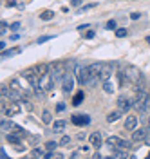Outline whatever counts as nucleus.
Instances as JSON below:
<instances>
[{"label":"nucleus","mask_w":150,"mask_h":159,"mask_svg":"<svg viewBox=\"0 0 150 159\" xmlns=\"http://www.w3.org/2000/svg\"><path fill=\"white\" fill-rule=\"evenodd\" d=\"M31 156H33V157H38V159H43L45 157V152H43V150H40V148H34L33 150V152H31Z\"/></svg>","instance_id":"5701e85b"},{"label":"nucleus","mask_w":150,"mask_h":159,"mask_svg":"<svg viewBox=\"0 0 150 159\" xmlns=\"http://www.w3.org/2000/svg\"><path fill=\"white\" fill-rule=\"evenodd\" d=\"M56 147H58V145H56V143H54V141H49V143H47V145H45V148L49 150H56Z\"/></svg>","instance_id":"c756f323"},{"label":"nucleus","mask_w":150,"mask_h":159,"mask_svg":"<svg viewBox=\"0 0 150 159\" xmlns=\"http://www.w3.org/2000/svg\"><path fill=\"white\" fill-rule=\"evenodd\" d=\"M18 112H20V107L16 105V101L7 103V107H6V110H4V114H6V116H15V114H18Z\"/></svg>","instance_id":"9b49d317"},{"label":"nucleus","mask_w":150,"mask_h":159,"mask_svg":"<svg viewBox=\"0 0 150 159\" xmlns=\"http://www.w3.org/2000/svg\"><path fill=\"white\" fill-rule=\"evenodd\" d=\"M69 145H70V138H69V136H61L60 147H69Z\"/></svg>","instance_id":"393cba45"},{"label":"nucleus","mask_w":150,"mask_h":159,"mask_svg":"<svg viewBox=\"0 0 150 159\" xmlns=\"http://www.w3.org/2000/svg\"><path fill=\"white\" fill-rule=\"evenodd\" d=\"M16 29H20V24H18V22H15V24L11 25V31H16Z\"/></svg>","instance_id":"c9c22d12"},{"label":"nucleus","mask_w":150,"mask_h":159,"mask_svg":"<svg viewBox=\"0 0 150 159\" xmlns=\"http://www.w3.org/2000/svg\"><path fill=\"white\" fill-rule=\"evenodd\" d=\"M20 47H15V49H9V51H2V58H9V56H15L20 52Z\"/></svg>","instance_id":"6ab92c4d"},{"label":"nucleus","mask_w":150,"mask_h":159,"mask_svg":"<svg viewBox=\"0 0 150 159\" xmlns=\"http://www.w3.org/2000/svg\"><path fill=\"white\" fill-rule=\"evenodd\" d=\"M139 16H141V13H132V15H130V18L132 20H138Z\"/></svg>","instance_id":"e433bc0d"},{"label":"nucleus","mask_w":150,"mask_h":159,"mask_svg":"<svg viewBox=\"0 0 150 159\" xmlns=\"http://www.w3.org/2000/svg\"><path fill=\"white\" fill-rule=\"evenodd\" d=\"M78 139H81V141H83V139H85V134H83V132H80V134H78Z\"/></svg>","instance_id":"58836bf2"},{"label":"nucleus","mask_w":150,"mask_h":159,"mask_svg":"<svg viewBox=\"0 0 150 159\" xmlns=\"http://www.w3.org/2000/svg\"><path fill=\"white\" fill-rule=\"evenodd\" d=\"M65 127H67V121H63V119H58L56 123H52V130L54 132H63Z\"/></svg>","instance_id":"2eb2a0df"},{"label":"nucleus","mask_w":150,"mask_h":159,"mask_svg":"<svg viewBox=\"0 0 150 159\" xmlns=\"http://www.w3.org/2000/svg\"><path fill=\"white\" fill-rule=\"evenodd\" d=\"M148 157H150V152H148Z\"/></svg>","instance_id":"79ce46f5"},{"label":"nucleus","mask_w":150,"mask_h":159,"mask_svg":"<svg viewBox=\"0 0 150 159\" xmlns=\"http://www.w3.org/2000/svg\"><path fill=\"white\" fill-rule=\"evenodd\" d=\"M7 6H9V7H15V6H18V4H16L15 0H11V2H7Z\"/></svg>","instance_id":"4c0bfd02"},{"label":"nucleus","mask_w":150,"mask_h":159,"mask_svg":"<svg viewBox=\"0 0 150 159\" xmlns=\"http://www.w3.org/2000/svg\"><path fill=\"white\" fill-rule=\"evenodd\" d=\"M118 81H120V87H121V89H123V87L127 85V81H129V78H127L125 70H123V72H118Z\"/></svg>","instance_id":"aec40b11"},{"label":"nucleus","mask_w":150,"mask_h":159,"mask_svg":"<svg viewBox=\"0 0 150 159\" xmlns=\"http://www.w3.org/2000/svg\"><path fill=\"white\" fill-rule=\"evenodd\" d=\"M145 40H147V43H148V45H150V36H147V38H145Z\"/></svg>","instance_id":"ea45409f"},{"label":"nucleus","mask_w":150,"mask_h":159,"mask_svg":"<svg viewBox=\"0 0 150 159\" xmlns=\"http://www.w3.org/2000/svg\"><path fill=\"white\" fill-rule=\"evenodd\" d=\"M0 129H2V132H7V130H11V123L4 119V121L0 123Z\"/></svg>","instance_id":"bb28decb"},{"label":"nucleus","mask_w":150,"mask_h":159,"mask_svg":"<svg viewBox=\"0 0 150 159\" xmlns=\"http://www.w3.org/2000/svg\"><path fill=\"white\" fill-rule=\"evenodd\" d=\"M114 67H116L114 63H101V70H100V80L101 81H107V80L110 78Z\"/></svg>","instance_id":"20e7f679"},{"label":"nucleus","mask_w":150,"mask_h":159,"mask_svg":"<svg viewBox=\"0 0 150 159\" xmlns=\"http://www.w3.org/2000/svg\"><path fill=\"white\" fill-rule=\"evenodd\" d=\"M76 78L81 85H87L90 80V70L89 67H83V65H76Z\"/></svg>","instance_id":"7ed1b4c3"},{"label":"nucleus","mask_w":150,"mask_h":159,"mask_svg":"<svg viewBox=\"0 0 150 159\" xmlns=\"http://www.w3.org/2000/svg\"><path fill=\"white\" fill-rule=\"evenodd\" d=\"M56 110H58V112H63V110H65V103H58V105H56Z\"/></svg>","instance_id":"72a5a7b5"},{"label":"nucleus","mask_w":150,"mask_h":159,"mask_svg":"<svg viewBox=\"0 0 150 159\" xmlns=\"http://www.w3.org/2000/svg\"><path fill=\"white\" fill-rule=\"evenodd\" d=\"M83 99H85V92H83V90H78V92L74 94V98H72V105L78 107V105L83 103Z\"/></svg>","instance_id":"4468645a"},{"label":"nucleus","mask_w":150,"mask_h":159,"mask_svg":"<svg viewBox=\"0 0 150 159\" xmlns=\"http://www.w3.org/2000/svg\"><path fill=\"white\" fill-rule=\"evenodd\" d=\"M148 109H150V94H148Z\"/></svg>","instance_id":"a19ab883"},{"label":"nucleus","mask_w":150,"mask_h":159,"mask_svg":"<svg viewBox=\"0 0 150 159\" xmlns=\"http://www.w3.org/2000/svg\"><path fill=\"white\" fill-rule=\"evenodd\" d=\"M103 90H105L107 94H112V92H114V85L110 83L109 80H107V81H103Z\"/></svg>","instance_id":"4be33fe9"},{"label":"nucleus","mask_w":150,"mask_h":159,"mask_svg":"<svg viewBox=\"0 0 150 159\" xmlns=\"http://www.w3.org/2000/svg\"><path fill=\"white\" fill-rule=\"evenodd\" d=\"M0 33H2V34L7 33V24H6V22H2V25H0Z\"/></svg>","instance_id":"2f4dec72"},{"label":"nucleus","mask_w":150,"mask_h":159,"mask_svg":"<svg viewBox=\"0 0 150 159\" xmlns=\"http://www.w3.org/2000/svg\"><path fill=\"white\" fill-rule=\"evenodd\" d=\"M85 154H87V152H85V150L81 148V150H76V152H72V154H70V157L78 159V157H83V156H85Z\"/></svg>","instance_id":"a878e982"},{"label":"nucleus","mask_w":150,"mask_h":159,"mask_svg":"<svg viewBox=\"0 0 150 159\" xmlns=\"http://www.w3.org/2000/svg\"><path fill=\"white\" fill-rule=\"evenodd\" d=\"M98 4L96 2H92V4H87V6H83V7H80V13H83V11H89V9H92V7H96Z\"/></svg>","instance_id":"cd10ccee"},{"label":"nucleus","mask_w":150,"mask_h":159,"mask_svg":"<svg viewBox=\"0 0 150 159\" xmlns=\"http://www.w3.org/2000/svg\"><path fill=\"white\" fill-rule=\"evenodd\" d=\"M83 36H85V38H87V40H92V38H94V36H96V33H94V31H87V33H85Z\"/></svg>","instance_id":"7c9ffc66"},{"label":"nucleus","mask_w":150,"mask_h":159,"mask_svg":"<svg viewBox=\"0 0 150 159\" xmlns=\"http://www.w3.org/2000/svg\"><path fill=\"white\" fill-rule=\"evenodd\" d=\"M118 107H120V110H123V112H129L132 107H134V101L129 98H125V96H120L118 98Z\"/></svg>","instance_id":"423d86ee"},{"label":"nucleus","mask_w":150,"mask_h":159,"mask_svg":"<svg viewBox=\"0 0 150 159\" xmlns=\"http://www.w3.org/2000/svg\"><path fill=\"white\" fill-rule=\"evenodd\" d=\"M61 89H63V92H67V94L74 89V78H72V74H70V72H67V74H65V78L61 80Z\"/></svg>","instance_id":"39448f33"},{"label":"nucleus","mask_w":150,"mask_h":159,"mask_svg":"<svg viewBox=\"0 0 150 159\" xmlns=\"http://www.w3.org/2000/svg\"><path fill=\"white\" fill-rule=\"evenodd\" d=\"M121 112L123 110H114V112H109V116H107V123H114V121H118L121 118Z\"/></svg>","instance_id":"dca6fc26"},{"label":"nucleus","mask_w":150,"mask_h":159,"mask_svg":"<svg viewBox=\"0 0 150 159\" xmlns=\"http://www.w3.org/2000/svg\"><path fill=\"white\" fill-rule=\"evenodd\" d=\"M147 136H148V130L147 129H134L132 130V141H145L147 139Z\"/></svg>","instance_id":"6e6552de"},{"label":"nucleus","mask_w":150,"mask_h":159,"mask_svg":"<svg viewBox=\"0 0 150 159\" xmlns=\"http://www.w3.org/2000/svg\"><path fill=\"white\" fill-rule=\"evenodd\" d=\"M6 139L9 141L11 145H16V148H18V150H24V147L20 145V136H18V134H15V132H13V134H7Z\"/></svg>","instance_id":"f8f14e48"},{"label":"nucleus","mask_w":150,"mask_h":159,"mask_svg":"<svg viewBox=\"0 0 150 159\" xmlns=\"http://www.w3.org/2000/svg\"><path fill=\"white\" fill-rule=\"evenodd\" d=\"M52 16H54V11L51 9H45L40 13V20H43V22H49V20H52Z\"/></svg>","instance_id":"a211bd4d"},{"label":"nucleus","mask_w":150,"mask_h":159,"mask_svg":"<svg viewBox=\"0 0 150 159\" xmlns=\"http://www.w3.org/2000/svg\"><path fill=\"white\" fill-rule=\"evenodd\" d=\"M89 141L92 147H96V148H100L101 143H103V136H101V132H92L89 136Z\"/></svg>","instance_id":"9d476101"},{"label":"nucleus","mask_w":150,"mask_h":159,"mask_svg":"<svg viewBox=\"0 0 150 159\" xmlns=\"http://www.w3.org/2000/svg\"><path fill=\"white\" fill-rule=\"evenodd\" d=\"M70 6L72 7H81V0H70Z\"/></svg>","instance_id":"473e14b6"},{"label":"nucleus","mask_w":150,"mask_h":159,"mask_svg":"<svg viewBox=\"0 0 150 159\" xmlns=\"http://www.w3.org/2000/svg\"><path fill=\"white\" fill-rule=\"evenodd\" d=\"M22 89H18V87H11L9 92H7V98L11 99V101H24V96H22Z\"/></svg>","instance_id":"1a4fd4ad"},{"label":"nucleus","mask_w":150,"mask_h":159,"mask_svg":"<svg viewBox=\"0 0 150 159\" xmlns=\"http://www.w3.org/2000/svg\"><path fill=\"white\" fill-rule=\"evenodd\" d=\"M136 125H138V118L132 116V114H129V118L125 119V129L129 130V132H132V130L136 129Z\"/></svg>","instance_id":"ddd939ff"},{"label":"nucleus","mask_w":150,"mask_h":159,"mask_svg":"<svg viewBox=\"0 0 150 159\" xmlns=\"http://www.w3.org/2000/svg\"><path fill=\"white\" fill-rule=\"evenodd\" d=\"M105 27H107V29H116V27H118V22H116V20H109Z\"/></svg>","instance_id":"c85d7f7f"},{"label":"nucleus","mask_w":150,"mask_h":159,"mask_svg":"<svg viewBox=\"0 0 150 159\" xmlns=\"http://www.w3.org/2000/svg\"><path fill=\"white\" fill-rule=\"evenodd\" d=\"M42 121H43L45 125H49L51 121H52V116H51L49 110H43V114H42Z\"/></svg>","instance_id":"412c9836"},{"label":"nucleus","mask_w":150,"mask_h":159,"mask_svg":"<svg viewBox=\"0 0 150 159\" xmlns=\"http://www.w3.org/2000/svg\"><path fill=\"white\" fill-rule=\"evenodd\" d=\"M105 143H107L109 147H112V148H127V150H129L130 147H132L129 141L118 138V136H110V138H107V139H105Z\"/></svg>","instance_id":"f03ea898"},{"label":"nucleus","mask_w":150,"mask_h":159,"mask_svg":"<svg viewBox=\"0 0 150 159\" xmlns=\"http://www.w3.org/2000/svg\"><path fill=\"white\" fill-rule=\"evenodd\" d=\"M127 148H114L112 150V157H129V152H125Z\"/></svg>","instance_id":"f3484780"},{"label":"nucleus","mask_w":150,"mask_h":159,"mask_svg":"<svg viewBox=\"0 0 150 159\" xmlns=\"http://www.w3.org/2000/svg\"><path fill=\"white\" fill-rule=\"evenodd\" d=\"M129 34V29H125V27H120V29H116V36L118 38H125Z\"/></svg>","instance_id":"b1692460"},{"label":"nucleus","mask_w":150,"mask_h":159,"mask_svg":"<svg viewBox=\"0 0 150 159\" xmlns=\"http://www.w3.org/2000/svg\"><path fill=\"white\" fill-rule=\"evenodd\" d=\"M125 74H127V78H129L130 83H134V85H141L143 83V72H141L139 67H136V65H127L125 67Z\"/></svg>","instance_id":"f257e3e1"},{"label":"nucleus","mask_w":150,"mask_h":159,"mask_svg":"<svg viewBox=\"0 0 150 159\" xmlns=\"http://www.w3.org/2000/svg\"><path fill=\"white\" fill-rule=\"evenodd\" d=\"M52 36H40L38 38V43H43V42H47V40H51Z\"/></svg>","instance_id":"f704fd0d"},{"label":"nucleus","mask_w":150,"mask_h":159,"mask_svg":"<svg viewBox=\"0 0 150 159\" xmlns=\"http://www.w3.org/2000/svg\"><path fill=\"white\" fill-rule=\"evenodd\" d=\"M70 121H72L74 125H78V127H83V125H89L90 123V118L87 114H74V116L70 118Z\"/></svg>","instance_id":"0eeeda50"}]
</instances>
